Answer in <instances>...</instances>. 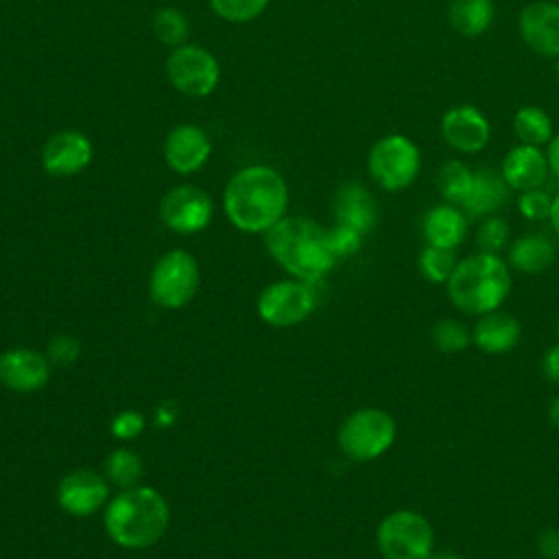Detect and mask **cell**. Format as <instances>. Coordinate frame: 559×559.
Here are the masks:
<instances>
[{"label": "cell", "mask_w": 559, "mask_h": 559, "mask_svg": "<svg viewBox=\"0 0 559 559\" xmlns=\"http://www.w3.org/2000/svg\"><path fill=\"white\" fill-rule=\"evenodd\" d=\"M430 341L441 354H459L472 345V330L459 319H439L430 328Z\"/></svg>", "instance_id": "29"}, {"label": "cell", "mask_w": 559, "mask_h": 559, "mask_svg": "<svg viewBox=\"0 0 559 559\" xmlns=\"http://www.w3.org/2000/svg\"><path fill=\"white\" fill-rule=\"evenodd\" d=\"M362 236L365 234H360L358 229L341 225V223H336L332 229H328V242L336 258L354 255L362 245Z\"/></svg>", "instance_id": "34"}, {"label": "cell", "mask_w": 559, "mask_h": 559, "mask_svg": "<svg viewBox=\"0 0 559 559\" xmlns=\"http://www.w3.org/2000/svg\"><path fill=\"white\" fill-rule=\"evenodd\" d=\"M518 28L524 44L542 57L559 59V4L535 0L526 4L518 17Z\"/></svg>", "instance_id": "15"}, {"label": "cell", "mask_w": 559, "mask_h": 559, "mask_svg": "<svg viewBox=\"0 0 559 559\" xmlns=\"http://www.w3.org/2000/svg\"><path fill=\"white\" fill-rule=\"evenodd\" d=\"M153 31H155V35L162 44L181 46L183 39L188 37V20L179 9L166 7V9H159L155 13Z\"/></svg>", "instance_id": "30"}, {"label": "cell", "mask_w": 559, "mask_h": 559, "mask_svg": "<svg viewBox=\"0 0 559 559\" xmlns=\"http://www.w3.org/2000/svg\"><path fill=\"white\" fill-rule=\"evenodd\" d=\"M542 373L548 382L559 384V343L548 347L542 356Z\"/></svg>", "instance_id": "38"}, {"label": "cell", "mask_w": 559, "mask_h": 559, "mask_svg": "<svg viewBox=\"0 0 559 559\" xmlns=\"http://www.w3.org/2000/svg\"><path fill=\"white\" fill-rule=\"evenodd\" d=\"M371 179L386 192H400L408 188L421 168V153L417 144L402 135L391 133L380 138L367 157Z\"/></svg>", "instance_id": "8"}, {"label": "cell", "mask_w": 559, "mask_h": 559, "mask_svg": "<svg viewBox=\"0 0 559 559\" xmlns=\"http://www.w3.org/2000/svg\"><path fill=\"white\" fill-rule=\"evenodd\" d=\"M456 253L454 249H441V247H432L426 245L417 258V269L421 273V277L430 284H443L450 280L454 266H456Z\"/></svg>", "instance_id": "28"}, {"label": "cell", "mask_w": 559, "mask_h": 559, "mask_svg": "<svg viewBox=\"0 0 559 559\" xmlns=\"http://www.w3.org/2000/svg\"><path fill=\"white\" fill-rule=\"evenodd\" d=\"M271 0H210L214 13L227 22H249L258 17Z\"/></svg>", "instance_id": "32"}, {"label": "cell", "mask_w": 559, "mask_h": 559, "mask_svg": "<svg viewBox=\"0 0 559 559\" xmlns=\"http://www.w3.org/2000/svg\"><path fill=\"white\" fill-rule=\"evenodd\" d=\"M210 153V138L197 124H177L164 142V159L179 175L197 173L207 162Z\"/></svg>", "instance_id": "17"}, {"label": "cell", "mask_w": 559, "mask_h": 559, "mask_svg": "<svg viewBox=\"0 0 559 559\" xmlns=\"http://www.w3.org/2000/svg\"><path fill=\"white\" fill-rule=\"evenodd\" d=\"M469 216L454 203H441L430 207L421 221V234L426 245L441 249H456L467 236Z\"/></svg>", "instance_id": "20"}, {"label": "cell", "mask_w": 559, "mask_h": 559, "mask_svg": "<svg viewBox=\"0 0 559 559\" xmlns=\"http://www.w3.org/2000/svg\"><path fill=\"white\" fill-rule=\"evenodd\" d=\"M79 358V343L72 336H57L48 345V360L52 362H74Z\"/></svg>", "instance_id": "36"}, {"label": "cell", "mask_w": 559, "mask_h": 559, "mask_svg": "<svg viewBox=\"0 0 559 559\" xmlns=\"http://www.w3.org/2000/svg\"><path fill=\"white\" fill-rule=\"evenodd\" d=\"M518 210L526 221H548L552 212V197L542 188L524 190L518 197Z\"/></svg>", "instance_id": "33"}, {"label": "cell", "mask_w": 559, "mask_h": 559, "mask_svg": "<svg viewBox=\"0 0 559 559\" xmlns=\"http://www.w3.org/2000/svg\"><path fill=\"white\" fill-rule=\"evenodd\" d=\"M557 249L544 234H524L509 245L507 262L524 275H539L552 266Z\"/></svg>", "instance_id": "23"}, {"label": "cell", "mask_w": 559, "mask_h": 559, "mask_svg": "<svg viewBox=\"0 0 559 559\" xmlns=\"http://www.w3.org/2000/svg\"><path fill=\"white\" fill-rule=\"evenodd\" d=\"M557 330H559V314H557Z\"/></svg>", "instance_id": "44"}, {"label": "cell", "mask_w": 559, "mask_h": 559, "mask_svg": "<svg viewBox=\"0 0 559 559\" xmlns=\"http://www.w3.org/2000/svg\"><path fill=\"white\" fill-rule=\"evenodd\" d=\"M555 72H557V79H559V61H557V66H555Z\"/></svg>", "instance_id": "43"}, {"label": "cell", "mask_w": 559, "mask_h": 559, "mask_svg": "<svg viewBox=\"0 0 559 559\" xmlns=\"http://www.w3.org/2000/svg\"><path fill=\"white\" fill-rule=\"evenodd\" d=\"M166 74L177 92L201 98L212 94L218 85L221 68L207 48L181 44L170 52L166 61Z\"/></svg>", "instance_id": "10"}, {"label": "cell", "mask_w": 559, "mask_h": 559, "mask_svg": "<svg viewBox=\"0 0 559 559\" xmlns=\"http://www.w3.org/2000/svg\"><path fill=\"white\" fill-rule=\"evenodd\" d=\"M472 177H474V170L467 164H463L459 159L445 162L437 177V188H439L443 201L461 205L472 186Z\"/></svg>", "instance_id": "27"}, {"label": "cell", "mask_w": 559, "mask_h": 559, "mask_svg": "<svg viewBox=\"0 0 559 559\" xmlns=\"http://www.w3.org/2000/svg\"><path fill=\"white\" fill-rule=\"evenodd\" d=\"M441 133L448 146L459 153H478L487 146L491 127L489 120L472 105L450 107L441 118Z\"/></svg>", "instance_id": "16"}, {"label": "cell", "mask_w": 559, "mask_h": 559, "mask_svg": "<svg viewBox=\"0 0 559 559\" xmlns=\"http://www.w3.org/2000/svg\"><path fill=\"white\" fill-rule=\"evenodd\" d=\"M448 20L459 35L480 37L493 22V2L491 0H452Z\"/></svg>", "instance_id": "24"}, {"label": "cell", "mask_w": 559, "mask_h": 559, "mask_svg": "<svg viewBox=\"0 0 559 559\" xmlns=\"http://www.w3.org/2000/svg\"><path fill=\"white\" fill-rule=\"evenodd\" d=\"M520 341H522V323L518 321V317L500 308L487 314H480L472 328V343L480 352L491 356H500L515 349Z\"/></svg>", "instance_id": "18"}, {"label": "cell", "mask_w": 559, "mask_h": 559, "mask_svg": "<svg viewBox=\"0 0 559 559\" xmlns=\"http://www.w3.org/2000/svg\"><path fill=\"white\" fill-rule=\"evenodd\" d=\"M476 245H478V251L500 255L509 245V223L496 214L485 216V221L476 231Z\"/></svg>", "instance_id": "31"}, {"label": "cell", "mask_w": 559, "mask_h": 559, "mask_svg": "<svg viewBox=\"0 0 559 559\" xmlns=\"http://www.w3.org/2000/svg\"><path fill=\"white\" fill-rule=\"evenodd\" d=\"M511 293V266L498 253L478 251L456 262L445 295L465 314H487L498 310Z\"/></svg>", "instance_id": "4"}, {"label": "cell", "mask_w": 559, "mask_h": 559, "mask_svg": "<svg viewBox=\"0 0 559 559\" xmlns=\"http://www.w3.org/2000/svg\"><path fill=\"white\" fill-rule=\"evenodd\" d=\"M428 559H465V557L459 555L456 550H450V548H443V550H437V548H435V552H432Z\"/></svg>", "instance_id": "41"}, {"label": "cell", "mask_w": 559, "mask_h": 559, "mask_svg": "<svg viewBox=\"0 0 559 559\" xmlns=\"http://www.w3.org/2000/svg\"><path fill=\"white\" fill-rule=\"evenodd\" d=\"M144 426H146V417H144L142 413H138V411H129V408H127V411H120V413L111 419L109 430H111V435H114L116 439H120V441H131V439H135V437L142 435Z\"/></svg>", "instance_id": "35"}, {"label": "cell", "mask_w": 559, "mask_h": 559, "mask_svg": "<svg viewBox=\"0 0 559 559\" xmlns=\"http://www.w3.org/2000/svg\"><path fill=\"white\" fill-rule=\"evenodd\" d=\"M229 223L247 234H266L286 216L288 186L269 166H247L238 170L223 194Z\"/></svg>", "instance_id": "1"}, {"label": "cell", "mask_w": 559, "mask_h": 559, "mask_svg": "<svg viewBox=\"0 0 559 559\" xmlns=\"http://www.w3.org/2000/svg\"><path fill=\"white\" fill-rule=\"evenodd\" d=\"M548 170H550L548 159L542 146L518 144L504 155L500 175L511 190L524 192V190L539 188L546 181Z\"/></svg>", "instance_id": "19"}, {"label": "cell", "mask_w": 559, "mask_h": 559, "mask_svg": "<svg viewBox=\"0 0 559 559\" xmlns=\"http://www.w3.org/2000/svg\"><path fill=\"white\" fill-rule=\"evenodd\" d=\"M509 197V186L502 179V175L491 170H474L472 186L459 205L469 218L491 216L496 214Z\"/></svg>", "instance_id": "22"}, {"label": "cell", "mask_w": 559, "mask_h": 559, "mask_svg": "<svg viewBox=\"0 0 559 559\" xmlns=\"http://www.w3.org/2000/svg\"><path fill=\"white\" fill-rule=\"evenodd\" d=\"M317 282L280 280L262 288L258 297V317L273 328H293L304 323L317 308Z\"/></svg>", "instance_id": "9"}, {"label": "cell", "mask_w": 559, "mask_h": 559, "mask_svg": "<svg viewBox=\"0 0 559 559\" xmlns=\"http://www.w3.org/2000/svg\"><path fill=\"white\" fill-rule=\"evenodd\" d=\"M376 548L382 559H428L437 548L435 528L424 513L395 509L380 520Z\"/></svg>", "instance_id": "6"}, {"label": "cell", "mask_w": 559, "mask_h": 559, "mask_svg": "<svg viewBox=\"0 0 559 559\" xmlns=\"http://www.w3.org/2000/svg\"><path fill=\"white\" fill-rule=\"evenodd\" d=\"M170 507L166 498L146 485L120 489L105 509V531L122 548L142 550L155 546L168 531Z\"/></svg>", "instance_id": "2"}, {"label": "cell", "mask_w": 559, "mask_h": 559, "mask_svg": "<svg viewBox=\"0 0 559 559\" xmlns=\"http://www.w3.org/2000/svg\"><path fill=\"white\" fill-rule=\"evenodd\" d=\"M264 242L271 258L304 282H321L338 260L330 249L328 229L304 216H284L264 234Z\"/></svg>", "instance_id": "3"}, {"label": "cell", "mask_w": 559, "mask_h": 559, "mask_svg": "<svg viewBox=\"0 0 559 559\" xmlns=\"http://www.w3.org/2000/svg\"><path fill=\"white\" fill-rule=\"evenodd\" d=\"M513 131L520 144L544 146L552 140V120L542 107L524 105L513 116Z\"/></svg>", "instance_id": "25"}, {"label": "cell", "mask_w": 559, "mask_h": 559, "mask_svg": "<svg viewBox=\"0 0 559 559\" xmlns=\"http://www.w3.org/2000/svg\"><path fill=\"white\" fill-rule=\"evenodd\" d=\"M57 502L72 518H90L109 502V480L94 469H74L59 480Z\"/></svg>", "instance_id": "12"}, {"label": "cell", "mask_w": 559, "mask_h": 559, "mask_svg": "<svg viewBox=\"0 0 559 559\" xmlns=\"http://www.w3.org/2000/svg\"><path fill=\"white\" fill-rule=\"evenodd\" d=\"M550 225H552V231L559 236V192L552 197V212H550Z\"/></svg>", "instance_id": "40"}, {"label": "cell", "mask_w": 559, "mask_h": 559, "mask_svg": "<svg viewBox=\"0 0 559 559\" xmlns=\"http://www.w3.org/2000/svg\"><path fill=\"white\" fill-rule=\"evenodd\" d=\"M142 476H144V463L140 454L133 452L131 448H116L114 452L107 454L105 478L111 485L120 489H129V487H135Z\"/></svg>", "instance_id": "26"}, {"label": "cell", "mask_w": 559, "mask_h": 559, "mask_svg": "<svg viewBox=\"0 0 559 559\" xmlns=\"http://www.w3.org/2000/svg\"><path fill=\"white\" fill-rule=\"evenodd\" d=\"M94 146L81 131H59L41 148V166L50 177H74L92 162Z\"/></svg>", "instance_id": "14"}, {"label": "cell", "mask_w": 559, "mask_h": 559, "mask_svg": "<svg viewBox=\"0 0 559 559\" xmlns=\"http://www.w3.org/2000/svg\"><path fill=\"white\" fill-rule=\"evenodd\" d=\"M397 437V424L393 415L378 406H362L352 411L338 426L336 441L341 452L356 461H376L391 450Z\"/></svg>", "instance_id": "5"}, {"label": "cell", "mask_w": 559, "mask_h": 559, "mask_svg": "<svg viewBox=\"0 0 559 559\" xmlns=\"http://www.w3.org/2000/svg\"><path fill=\"white\" fill-rule=\"evenodd\" d=\"M50 360L31 347H11L0 354V384L15 393H33L46 386Z\"/></svg>", "instance_id": "13"}, {"label": "cell", "mask_w": 559, "mask_h": 559, "mask_svg": "<svg viewBox=\"0 0 559 559\" xmlns=\"http://www.w3.org/2000/svg\"><path fill=\"white\" fill-rule=\"evenodd\" d=\"M535 548L542 559H559V526H546L537 533Z\"/></svg>", "instance_id": "37"}, {"label": "cell", "mask_w": 559, "mask_h": 559, "mask_svg": "<svg viewBox=\"0 0 559 559\" xmlns=\"http://www.w3.org/2000/svg\"><path fill=\"white\" fill-rule=\"evenodd\" d=\"M214 214L212 199L205 190L197 186H177L168 190L159 201L162 223L177 234H197L203 231Z\"/></svg>", "instance_id": "11"}, {"label": "cell", "mask_w": 559, "mask_h": 559, "mask_svg": "<svg viewBox=\"0 0 559 559\" xmlns=\"http://www.w3.org/2000/svg\"><path fill=\"white\" fill-rule=\"evenodd\" d=\"M199 262L183 249L166 251L148 275V295L153 304L166 310H179L192 301L199 290Z\"/></svg>", "instance_id": "7"}, {"label": "cell", "mask_w": 559, "mask_h": 559, "mask_svg": "<svg viewBox=\"0 0 559 559\" xmlns=\"http://www.w3.org/2000/svg\"><path fill=\"white\" fill-rule=\"evenodd\" d=\"M548 417H550V424L559 430V395L550 402V408H548Z\"/></svg>", "instance_id": "42"}, {"label": "cell", "mask_w": 559, "mask_h": 559, "mask_svg": "<svg viewBox=\"0 0 559 559\" xmlns=\"http://www.w3.org/2000/svg\"><path fill=\"white\" fill-rule=\"evenodd\" d=\"M546 159H548V168H550V173L559 179V133H557V135H552V140L548 142Z\"/></svg>", "instance_id": "39"}, {"label": "cell", "mask_w": 559, "mask_h": 559, "mask_svg": "<svg viewBox=\"0 0 559 559\" xmlns=\"http://www.w3.org/2000/svg\"><path fill=\"white\" fill-rule=\"evenodd\" d=\"M334 216L336 223L354 227L360 234H367L376 225V201L362 183L347 181L336 192Z\"/></svg>", "instance_id": "21"}]
</instances>
